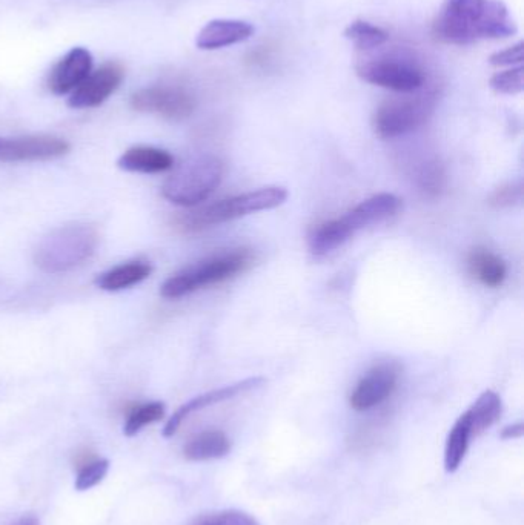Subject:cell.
Masks as SVG:
<instances>
[{
  "label": "cell",
  "instance_id": "28",
  "mask_svg": "<svg viewBox=\"0 0 524 525\" xmlns=\"http://www.w3.org/2000/svg\"><path fill=\"white\" fill-rule=\"evenodd\" d=\"M523 199V189L521 186L509 185L498 188L494 194L491 195L489 203L494 208H509V206L517 205Z\"/></svg>",
  "mask_w": 524,
  "mask_h": 525
},
{
  "label": "cell",
  "instance_id": "31",
  "mask_svg": "<svg viewBox=\"0 0 524 525\" xmlns=\"http://www.w3.org/2000/svg\"><path fill=\"white\" fill-rule=\"evenodd\" d=\"M14 525H39V521H37L34 516H27V518L20 519V521Z\"/></svg>",
  "mask_w": 524,
  "mask_h": 525
},
{
  "label": "cell",
  "instance_id": "1",
  "mask_svg": "<svg viewBox=\"0 0 524 525\" xmlns=\"http://www.w3.org/2000/svg\"><path fill=\"white\" fill-rule=\"evenodd\" d=\"M438 39L469 45L483 39H506L517 24L501 0H445L434 22Z\"/></svg>",
  "mask_w": 524,
  "mask_h": 525
},
{
  "label": "cell",
  "instance_id": "23",
  "mask_svg": "<svg viewBox=\"0 0 524 525\" xmlns=\"http://www.w3.org/2000/svg\"><path fill=\"white\" fill-rule=\"evenodd\" d=\"M345 37L359 50H374L388 42L389 34L383 28L366 20H354L345 30Z\"/></svg>",
  "mask_w": 524,
  "mask_h": 525
},
{
  "label": "cell",
  "instance_id": "10",
  "mask_svg": "<svg viewBox=\"0 0 524 525\" xmlns=\"http://www.w3.org/2000/svg\"><path fill=\"white\" fill-rule=\"evenodd\" d=\"M125 68L119 62H108L99 70L91 71L68 99V106L74 109L97 108L107 102L122 85Z\"/></svg>",
  "mask_w": 524,
  "mask_h": 525
},
{
  "label": "cell",
  "instance_id": "20",
  "mask_svg": "<svg viewBox=\"0 0 524 525\" xmlns=\"http://www.w3.org/2000/svg\"><path fill=\"white\" fill-rule=\"evenodd\" d=\"M474 438L472 433L471 421L468 413H463L454 427L449 432L448 440L445 446V470L448 473H455L460 469L461 464L465 461L471 440Z\"/></svg>",
  "mask_w": 524,
  "mask_h": 525
},
{
  "label": "cell",
  "instance_id": "22",
  "mask_svg": "<svg viewBox=\"0 0 524 525\" xmlns=\"http://www.w3.org/2000/svg\"><path fill=\"white\" fill-rule=\"evenodd\" d=\"M351 234L343 228L339 218L317 226L309 235V251L316 257H325L345 245Z\"/></svg>",
  "mask_w": 524,
  "mask_h": 525
},
{
  "label": "cell",
  "instance_id": "29",
  "mask_svg": "<svg viewBox=\"0 0 524 525\" xmlns=\"http://www.w3.org/2000/svg\"><path fill=\"white\" fill-rule=\"evenodd\" d=\"M523 43H517L514 47L506 48V50L498 51V53L492 54L489 57V62L494 67H520L523 63Z\"/></svg>",
  "mask_w": 524,
  "mask_h": 525
},
{
  "label": "cell",
  "instance_id": "2",
  "mask_svg": "<svg viewBox=\"0 0 524 525\" xmlns=\"http://www.w3.org/2000/svg\"><path fill=\"white\" fill-rule=\"evenodd\" d=\"M99 245V232L87 223L60 226L40 240L34 263L47 274H62L87 261Z\"/></svg>",
  "mask_w": 524,
  "mask_h": 525
},
{
  "label": "cell",
  "instance_id": "19",
  "mask_svg": "<svg viewBox=\"0 0 524 525\" xmlns=\"http://www.w3.org/2000/svg\"><path fill=\"white\" fill-rule=\"evenodd\" d=\"M469 271L486 288H500L508 277V266L494 252L475 249L468 258Z\"/></svg>",
  "mask_w": 524,
  "mask_h": 525
},
{
  "label": "cell",
  "instance_id": "13",
  "mask_svg": "<svg viewBox=\"0 0 524 525\" xmlns=\"http://www.w3.org/2000/svg\"><path fill=\"white\" fill-rule=\"evenodd\" d=\"M93 71V56L87 48L77 47L68 51L54 65L48 76V90L56 96L73 93L77 86Z\"/></svg>",
  "mask_w": 524,
  "mask_h": 525
},
{
  "label": "cell",
  "instance_id": "24",
  "mask_svg": "<svg viewBox=\"0 0 524 525\" xmlns=\"http://www.w3.org/2000/svg\"><path fill=\"white\" fill-rule=\"evenodd\" d=\"M166 407L160 401L154 403H146L143 406L136 407L131 410L128 415L127 423L123 426V433L127 436H134L143 429V427L150 426V424L157 423L165 417Z\"/></svg>",
  "mask_w": 524,
  "mask_h": 525
},
{
  "label": "cell",
  "instance_id": "11",
  "mask_svg": "<svg viewBox=\"0 0 524 525\" xmlns=\"http://www.w3.org/2000/svg\"><path fill=\"white\" fill-rule=\"evenodd\" d=\"M397 383L398 367L395 364L375 366L352 390L349 404L357 412L374 409L391 397Z\"/></svg>",
  "mask_w": 524,
  "mask_h": 525
},
{
  "label": "cell",
  "instance_id": "3",
  "mask_svg": "<svg viewBox=\"0 0 524 525\" xmlns=\"http://www.w3.org/2000/svg\"><path fill=\"white\" fill-rule=\"evenodd\" d=\"M286 199H288V191L285 188L268 186V188L234 195L229 199L194 209L179 218V225L185 231H202V229L222 225V223L231 222V220L254 214V212L277 208L283 205Z\"/></svg>",
  "mask_w": 524,
  "mask_h": 525
},
{
  "label": "cell",
  "instance_id": "16",
  "mask_svg": "<svg viewBox=\"0 0 524 525\" xmlns=\"http://www.w3.org/2000/svg\"><path fill=\"white\" fill-rule=\"evenodd\" d=\"M120 169L140 174H159L168 171L174 166V157L165 149L153 146H134L123 152L117 160Z\"/></svg>",
  "mask_w": 524,
  "mask_h": 525
},
{
  "label": "cell",
  "instance_id": "25",
  "mask_svg": "<svg viewBox=\"0 0 524 525\" xmlns=\"http://www.w3.org/2000/svg\"><path fill=\"white\" fill-rule=\"evenodd\" d=\"M492 90L500 94H520L524 90L523 67H512L511 70L500 71L489 80Z\"/></svg>",
  "mask_w": 524,
  "mask_h": 525
},
{
  "label": "cell",
  "instance_id": "14",
  "mask_svg": "<svg viewBox=\"0 0 524 525\" xmlns=\"http://www.w3.org/2000/svg\"><path fill=\"white\" fill-rule=\"evenodd\" d=\"M400 208H402V200L398 199L397 195L383 192L355 206L348 214L340 217L339 222L352 237L360 229L383 222L386 218L397 214Z\"/></svg>",
  "mask_w": 524,
  "mask_h": 525
},
{
  "label": "cell",
  "instance_id": "17",
  "mask_svg": "<svg viewBox=\"0 0 524 525\" xmlns=\"http://www.w3.org/2000/svg\"><path fill=\"white\" fill-rule=\"evenodd\" d=\"M153 274V266L148 261H128L110 271L97 275L96 286L102 291L117 292L133 288Z\"/></svg>",
  "mask_w": 524,
  "mask_h": 525
},
{
  "label": "cell",
  "instance_id": "18",
  "mask_svg": "<svg viewBox=\"0 0 524 525\" xmlns=\"http://www.w3.org/2000/svg\"><path fill=\"white\" fill-rule=\"evenodd\" d=\"M231 452V440L222 430H206L191 438L183 447L188 461H209L225 458Z\"/></svg>",
  "mask_w": 524,
  "mask_h": 525
},
{
  "label": "cell",
  "instance_id": "30",
  "mask_svg": "<svg viewBox=\"0 0 524 525\" xmlns=\"http://www.w3.org/2000/svg\"><path fill=\"white\" fill-rule=\"evenodd\" d=\"M523 435V423L511 424V426L501 430V438H503V440H518V438H521Z\"/></svg>",
  "mask_w": 524,
  "mask_h": 525
},
{
  "label": "cell",
  "instance_id": "12",
  "mask_svg": "<svg viewBox=\"0 0 524 525\" xmlns=\"http://www.w3.org/2000/svg\"><path fill=\"white\" fill-rule=\"evenodd\" d=\"M263 384H265V378H248V380L239 381V383L231 384V386L220 387V389L211 390V392H206L203 395H199V397L193 398V400L183 404L182 407H179L174 412L173 417L168 420L165 429H163V436L171 438V436L176 435L183 421L191 417L193 413L206 409V407L214 406V404L223 403V401L233 400V398L239 397L243 393L259 389Z\"/></svg>",
  "mask_w": 524,
  "mask_h": 525
},
{
  "label": "cell",
  "instance_id": "6",
  "mask_svg": "<svg viewBox=\"0 0 524 525\" xmlns=\"http://www.w3.org/2000/svg\"><path fill=\"white\" fill-rule=\"evenodd\" d=\"M434 106V99L429 96L388 100L375 111L372 119L375 134L382 139H395L412 133L428 122Z\"/></svg>",
  "mask_w": 524,
  "mask_h": 525
},
{
  "label": "cell",
  "instance_id": "8",
  "mask_svg": "<svg viewBox=\"0 0 524 525\" xmlns=\"http://www.w3.org/2000/svg\"><path fill=\"white\" fill-rule=\"evenodd\" d=\"M130 105L137 113L157 114L168 120H183L194 113L196 100L180 88L153 86L136 91L131 96Z\"/></svg>",
  "mask_w": 524,
  "mask_h": 525
},
{
  "label": "cell",
  "instance_id": "9",
  "mask_svg": "<svg viewBox=\"0 0 524 525\" xmlns=\"http://www.w3.org/2000/svg\"><path fill=\"white\" fill-rule=\"evenodd\" d=\"M71 145L53 136L0 137V162H50L67 156Z\"/></svg>",
  "mask_w": 524,
  "mask_h": 525
},
{
  "label": "cell",
  "instance_id": "26",
  "mask_svg": "<svg viewBox=\"0 0 524 525\" xmlns=\"http://www.w3.org/2000/svg\"><path fill=\"white\" fill-rule=\"evenodd\" d=\"M108 470H110V461L108 459H97V461L87 464L77 475L76 489L79 492L93 489L97 484L102 483L103 478L107 476Z\"/></svg>",
  "mask_w": 524,
  "mask_h": 525
},
{
  "label": "cell",
  "instance_id": "7",
  "mask_svg": "<svg viewBox=\"0 0 524 525\" xmlns=\"http://www.w3.org/2000/svg\"><path fill=\"white\" fill-rule=\"evenodd\" d=\"M360 79L395 93L411 94L425 85V74L403 59H374L357 67Z\"/></svg>",
  "mask_w": 524,
  "mask_h": 525
},
{
  "label": "cell",
  "instance_id": "4",
  "mask_svg": "<svg viewBox=\"0 0 524 525\" xmlns=\"http://www.w3.org/2000/svg\"><path fill=\"white\" fill-rule=\"evenodd\" d=\"M254 263L253 252L248 249H237L228 254L216 255L208 260L199 261L177 272L160 286V295L168 300H177L185 295L193 294L199 289L222 283L248 271Z\"/></svg>",
  "mask_w": 524,
  "mask_h": 525
},
{
  "label": "cell",
  "instance_id": "5",
  "mask_svg": "<svg viewBox=\"0 0 524 525\" xmlns=\"http://www.w3.org/2000/svg\"><path fill=\"white\" fill-rule=\"evenodd\" d=\"M222 160L214 156L196 157L179 166L162 188L163 197L174 205L193 208L205 202L223 179Z\"/></svg>",
  "mask_w": 524,
  "mask_h": 525
},
{
  "label": "cell",
  "instance_id": "21",
  "mask_svg": "<svg viewBox=\"0 0 524 525\" xmlns=\"http://www.w3.org/2000/svg\"><path fill=\"white\" fill-rule=\"evenodd\" d=\"M501 412H503V403L497 393L492 390L481 393L477 401L466 410L474 436L481 435L489 427L494 426L500 420Z\"/></svg>",
  "mask_w": 524,
  "mask_h": 525
},
{
  "label": "cell",
  "instance_id": "15",
  "mask_svg": "<svg viewBox=\"0 0 524 525\" xmlns=\"http://www.w3.org/2000/svg\"><path fill=\"white\" fill-rule=\"evenodd\" d=\"M254 27L245 20H211L197 34L196 45L200 50L213 51L245 42L253 36Z\"/></svg>",
  "mask_w": 524,
  "mask_h": 525
},
{
  "label": "cell",
  "instance_id": "27",
  "mask_svg": "<svg viewBox=\"0 0 524 525\" xmlns=\"http://www.w3.org/2000/svg\"><path fill=\"white\" fill-rule=\"evenodd\" d=\"M200 525H262L254 516L239 510H228V512L217 513L209 516Z\"/></svg>",
  "mask_w": 524,
  "mask_h": 525
}]
</instances>
